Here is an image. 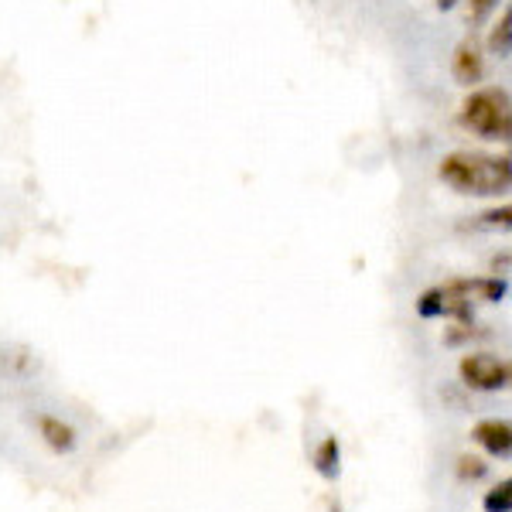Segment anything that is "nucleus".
<instances>
[{"label":"nucleus","instance_id":"obj_1","mask_svg":"<svg viewBox=\"0 0 512 512\" xmlns=\"http://www.w3.org/2000/svg\"><path fill=\"white\" fill-rule=\"evenodd\" d=\"M437 175L458 195H499L512 185V161L502 154H478V151H454L441 161Z\"/></svg>","mask_w":512,"mask_h":512},{"label":"nucleus","instance_id":"obj_2","mask_svg":"<svg viewBox=\"0 0 512 512\" xmlns=\"http://www.w3.org/2000/svg\"><path fill=\"white\" fill-rule=\"evenodd\" d=\"M461 127L482 140H509L512 99L506 86H475L461 103Z\"/></svg>","mask_w":512,"mask_h":512},{"label":"nucleus","instance_id":"obj_3","mask_svg":"<svg viewBox=\"0 0 512 512\" xmlns=\"http://www.w3.org/2000/svg\"><path fill=\"white\" fill-rule=\"evenodd\" d=\"M461 373V383L468 386V390H478V393H499L509 386L512 379V369L506 359H499V355L492 352H472L461 359L458 366Z\"/></svg>","mask_w":512,"mask_h":512},{"label":"nucleus","instance_id":"obj_4","mask_svg":"<svg viewBox=\"0 0 512 512\" xmlns=\"http://www.w3.org/2000/svg\"><path fill=\"white\" fill-rule=\"evenodd\" d=\"M451 76H454V82H461V86H468V89H475L478 82H482V76H485V55H482V48H478L475 41H461V45L454 48Z\"/></svg>","mask_w":512,"mask_h":512},{"label":"nucleus","instance_id":"obj_5","mask_svg":"<svg viewBox=\"0 0 512 512\" xmlns=\"http://www.w3.org/2000/svg\"><path fill=\"white\" fill-rule=\"evenodd\" d=\"M472 437L492 454V458H509L512 454V424L509 420H499V417L482 420V424H475Z\"/></svg>","mask_w":512,"mask_h":512},{"label":"nucleus","instance_id":"obj_6","mask_svg":"<svg viewBox=\"0 0 512 512\" xmlns=\"http://www.w3.org/2000/svg\"><path fill=\"white\" fill-rule=\"evenodd\" d=\"M38 434L52 451H59V454L76 451V431H72V427L59 417H48V414L38 417Z\"/></svg>","mask_w":512,"mask_h":512},{"label":"nucleus","instance_id":"obj_7","mask_svg":"<svg viewBox=\"0 0 512 512\" xmlns=\"http://www.w3.org/2000/svg\"><path fill=\"white\" fill-rule=\"evenodd\" d=\"M461 291L468 294V301H485V304H499L506 301L509 294V284L506 277H475V280H458Z\"/></svg>","mask_w":512,"mask_h":512},{"label":"nucleus","instance_id":"obj_8","mask_svg":"<svg viewBox=\"0 0 512 512\" xmlns=\"http://www.w3.org/2000/svg\"><path fill=\"white\" fill-rule=\"evenodd\" d=\"M315 468H318L321 478H328V482H335L338 478V472H342V444H338V437H325V441L318 444Z\"/></svg>","mask_w":512,"mask_h":512},{"label":"nucleus","instance_id":"obj_9","mask_svg":"<svg viewBox=\"0 0 512 512\" xmlns=\"http://www.w3.org/2000/svg\"><path fill=\"white\" fill-rule=\"evenodd\" d=\"M489 48H492V55H499V59H509V52H512V11H509V7L502 11L499 24L492 28Z\"/></svg>","mask_w":512,"mask_h":512},{"label":"nucleus","instance_id":"obj_10","mask_svg":"<svg viewBox=\"0 0 512 512\" xmlns=\"http://www.w3.org/2000/svg\"><path fill=\"white\" fill-rule=\"evenodd\" d=\"M417 315L424 321H434V318H444V297H441V287H431L417 297Z\"/></svg>","mask_w":512,"mask_h":512},{"label":"nucleus","instance_id":"obj_11","mask_svg":"<svg viewBox=\"0 0 512 512\" xmlns=\"http://www.w3.org/2000/svg\"><path fill=\"white\" fill-rule=\"evenodd\" d=\"M485 512H512V482L506 478V482H499L495 489L485 495Z\"/></svg>","mask_w":512,"mask_h":512},{"label":"nucleus","instance_id":"obj_12","mask_svg":"<svg viewBox=\"0 0 512 512\" xmlns=\"http://www.w3.org/2000/svg\"><path fill=\"white\" fill-rule=\"evenodd\" d=\"M485 472H489V465H485L482 458H475V454H461L458 458V475L461 478H472V482H478V478H485Z\"/></svg>","mask_w":512,"mask_h":512},{"label":"nucleus","instance_id":"obj_13","mask_svg":"<svg viewBox=\"0 0 512 512\" xmlns=\"http://www.w3.org/2000/svg\"><path fill=\"white\" fill-rule=\"evenodd\" d=\"M482 226H489V229H509L512 226V209L509 205H499V209H489V212H482Z\"/></svg>","mask_w":512,"mask_h":512},{"label":"nucleus","instance_id":"obj_14","mask_svg":"<svg viewBox=\"0 0 512 512\" xmlns=\"http://www.w3.org/2000/svg\"><path fill=\"white\" fill-rule=\"evenodd\" d=\"M499 7V0H468V21L485 24L492 18V11Z\"/></svg>","mask_w":512,"mask_h":512},{"label":"nucleus","instance_id":"obj_15","mask_svg":"<svg viewBox=\"0 0 512 512\" xmlns=\"http://www.w3.org/2000/svg\"><path fill=\"white\" fill-rule=\"evenodd\" d=\"M454 4H458V0H437V7H441V11H451Z\"/></svg>","mask_w":512,"mask_h":512},{"label":"nucleus","instance_id":"obj_16","mask_svg":"<svg viewBox=\"0 0 512 512\" xmlns=\"http://www.w3.org/2000/svg\"><path fill=\"white\" fill-rule=\"evenodd\" d=\"M335 512H338V509H335Z\"/></svg>","mask_w":512,"mask_h":512}]
</instances>
